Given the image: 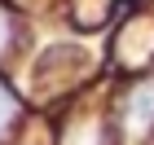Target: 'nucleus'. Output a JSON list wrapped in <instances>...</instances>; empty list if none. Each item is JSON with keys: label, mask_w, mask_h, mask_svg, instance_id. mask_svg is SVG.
Wrapping results in <instances>:
<instances>
[{"label": "nucleus", "mask_w": 154, "mask_h": 145, "mask_svg": "<svg viewBox=\"0 0 154 145\" xmlns=\"http://www.w3.org/2000/svg\"><path fill=\"white\" fill-rule=\"evenodd\" d=\"M154 53V18H132V22H123V31H119L115 40V57L119 62H145Z\"/></svg>", "instance_id": "2"}, {"label": "nucleus", "mask_w": 154, "mask_h": 145, "mask_svg": "<svg viewBox=\"0 0 154 145\" xmlns=\"http://www.w3.org/2000/svg\"><path fill=\"white\" fill-rule=\"evenodd\" d=\"M123 128H128V136L154 132V75L128 88V97H123Z\"/></svg>", "instance_id": "1"}, {"label": "nucleus", "mask_w": 154, "mask_h": 145, "mask_svg": "<svg viewBox=\"0 0 154 145\" xmlns=\"http://www.w3.org/2000/svg\"><path fill=\"white\" fill-rule=\"evenodd\" d=\"M13 123H18V101H13V92H9V88L0 84V136L9 132Z\"/></svg>", "instance_id": "3"}, {"label": "nucleus", "mask_w": 154, "mask_h": 145, "mask_svg": "<svg viewBox=\"0 0 154 145\" xmlns=\"http://www.w3.org/2000/svg\"><path fill=\"white\" fill-rule=\"evenodd\" d=\"M9 44H13V18H9V9L0 5V57L9 53Z\"/></svg>", "instance_id": "4"}]
</instances>
